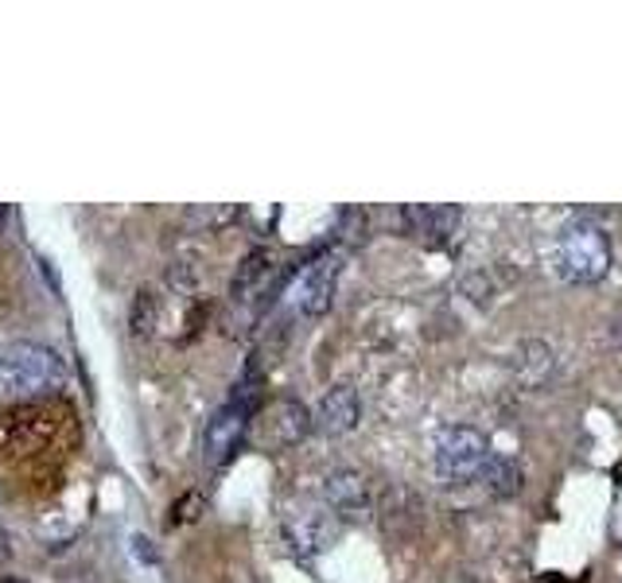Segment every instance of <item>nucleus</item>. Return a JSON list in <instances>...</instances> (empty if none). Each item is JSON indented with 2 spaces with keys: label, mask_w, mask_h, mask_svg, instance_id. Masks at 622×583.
I'll return each instance as SVG.
<instances>
[{
  "label": "nucleus",
  "mask_w": 622,
  "mask_h": 583,
  "mask_svg": "<svg viewBox=\"0 0 622 583\" xmlns=\"http://www.w3.org/2000/svg\"><path fill=\"white\" fill-rule=\"evenodd\" d=\"M478 483L486 486L491 498H514V494H522V486H525V471H522V463L510 460V455L491 452V460H486Z\"/></svg>",
  "instance_id": "nucleus-12"
},
{
  "label": "nucleus",
  "mask_w": 622,
  "mask_h": 583,
  "mask_svg": "<svg viewBox=\"0 0 622 583\" xmlns=\"http://www.w3.org/2000/svg\"><path fill=\"white\" fill-rule=\"evenodd\" d=\"M486 460H491V444H486V436L475 424H447L436 436V455H432V463H436L440 483H447V486L471 483V478L483 475Z\"/></svg>",
  "instance_id": "nucleus-3"
},
{
  "label": "nucleus",
  "mask_w": 622,
  "mask_h": 583,
  "mask_svg": "<svg viewBox=\"0 0 622 583\" xmlns=\"http://www.w3.org/2000/svg\"><path fill=\"white\" fill-rule=\"evenodd\" d=\"M8 556H12V537L0 530V561H8Z\"/></svg>",
  "instance_id": "nucleus-18"
},
{
  "label": "nucleus",
  "mask_w": 622,
  "mask_h": 583,
  "mask_svg": "<svg viewBox=\"0 0 622 583\" xmlns=\"http://www.w3.org/2000/svg\"><path fill=\"white\" fill-rule=\"evenodd\" d=\"M254 405H257L254 385L241 382L238 393H234V397L226 401V405L207 421V436H203V460H207L210 467H223V463L241 447V439H246V432H249Z\"/></svg>",
  "instance_id": "nucleus-4"
},
{
  "label": "nucleus",
  "mask_w": 622,
  "mask_h": 583,
  "mask_svg": "<svg viewBox=\"0 0 622 583\" xmlns=\"http://www.w3.org/2000/svg\"><path fill=\"white\" fill-rule=\"evenodd\" d=\"M160 323V296L152 288H140L137 299H132V315H129V327L137 338H148Z\"/></svg>",
  "instance_id": "nucleus-14"
},
{
  "label": "nucleus",
  "mask_w": 622,
  "mask_h": 583,
  "mask_svg": "<svg viewBox=\"0 0 622 583\" xmlns=\"http://www.w3.org/2000/svg\"><path fill=\"white\" fill-rule=\"evenodd\" d=\"M553 261H556V273H561L564 285H576V288L600 285V280L611 273V265H615L611 234L588 215L572 218V223H564L561 234H556Z\"/></svg>",
  "instance_id": "nucleus-1"
},
{
  "label": "nucleus",
  "mask_w": 622,
  "mask_h": 583,
  "mask_svg": "<svg viewBox=\"0 0 622 583\" xmlns=\"http://www.w3.org/2000/svg\"><path fill=\"white\" fill-rule=\"evenodd\" d=\"M323 502L346 522H366L374 514V494H369L366 475L351 467H338L323 478Z\"/></svg>",
  "instance_id": "nucleus-5"
},
{
  "label": "nucleus",
  "mask_w": 622,
  "mask_h": 583,
  "mask_svg": "<svg viewBox=\"0 0 622 583\" xmlns=\"http://www.w3.org/2000/svg\"><path fill=\"white\" fill-rule=\"evenodd\" d=\"M312 428H315V416L308 413V405H300V401H293V397L277 401V405H269V413H265V444L269 447L300 444Z\"/></svg>",
  "instance_id": "nucleus-9"
},
{
  "label": "nucleus",
  "mask_w": 622,
  "mask_h": 583,
  "mask_svg": "<svg viewBox=\"0 0 622 583\" xmlns=\"http://www.w3.org/2000/svg\"><path fill=\"white\" fill-rule=\"evenodd\" d=\"M338 269H343V257L338 254H327V257H319L315 265H308V273H304V280H300V312L304 315L327 312L330 299H335Z\"/></svg>",
  "instance_id": "nucleus-10"
},
{
  "label": "nucleus",
  "mask_w": 622,
  "mask_h": 583,
  "mask_svg": "<svg viewBox=\"0 0 622 583\" xmlns=\"http://www.w3.org/2000/svg\"><path fill=\"white\" fill-rule=\"evenodd\" d=\"M608 343L615 346V350H622V312L608 323Z\"/></svg>",
  "instance_id": "nucleus-17"
},
{
  "label": "nucleus",
  "mask_w": 622,
  "mask_h": 583,
  "mask_svg": "<svg viewBox=\"0 0 622 583\" xmlns=\"http://www.w3.org/2000/svg\"><path fill=\"white\" fill-rule=\"evenodd\" d=\"M463 292H471L475 304H491V280L486 277H467L463 280Z\"/></svg>",
  "instance_id": "nucleus-16"
},
{
  "label": "nucleus",
  "mask_w": 622,
  "mask_h": 583,
  "mask_svg": "<svg viewBox=\"0 0 622 583\" xmlns=\"http://www.w3.org/2000/svg\"><path fill=\"white\" fill-rule=\"evenodd\" d=\"M203 510V494H184V498L171 506V525H184V522H195Z\"/></svg>",
  "instance_id": "nucleus-15"
},
{
  "label": "nucleus",
  "mask_w": 622,
  "mask_h": 583,
  "mask_svg": "<svg viewBox=\"0 0 622 583\" xmlns=\"http://www.w3.org/2000/svg\"><path fill=\"white\" fill-rule=\"evenodd\" d=\"M463 210L460 207H405L401 210V230L408 238H421L424 246H447L460 234Z\"/></svg>",
  "instance_id": "nucleus-7"
},
{
  "label": "nucleus",
  "mask_w": 622,
  "mask_h": 583,
  "mask_svg": "<svg viewBox=\"0 0 622 583\" xmlns=\"http://www.w3.org/2000/svg\"><path fill=\"white\" fill-rule=\"evenodd\" d=\"M362 421V401H358V389L354 385H330L327 393H323L319 408H315V428L323 432V436H346V432H354Z\"/></svg>",
  "instance_id": "nucleus-8"
},
{
  "label": "nucleus",
  "mask_w": 622,
  "mask_h": 583,
  "mask_svg": "<svg viewBox=\"0 0 622 583\" xmlns=\"http://www.w3.org/2000/svg\"><path fill=\"white\" fill-rule=\"evenodd\" d=\"M506 369H510V382H514L517 389H525V393L545 389V385L553 382V374H556L553 343H545V338H525V343L514 346Z\"/></svg>",
  "instance_id": "nucleus-6"
},
{
  "label": "nucleus",
  "mask_w": 622,
  "mask_h": 583,
  "mask_svg": "<svg viewBox=\"0 0 622 583\" xmlns=\"http://www.w3.org/2000/svg\"><path fill=\"white\" fill-rule=\"evenodd\" d=\"M0 583H20V580H16V576H4V580H0Z\"/></svg>",
  "instance_id": "nucleus-19"
},
{
  "label": "nucleus",
  "mask_w": 622,
  "mask_h": 583,
  "mask_svg": "<svg viewBox=\"0 0 622 583\" xmlns=\"http://www.w3.org/2000/svg\"><path fill=\"white\" fill-rule=\"evenodd\" d=\"M62 385V358L43 343L12 338L0 346V393L4 397H39Z\"/></svg>",
  "instance_id": "nucleus-2"
},
{
  "label": "nucleus",
  "mask_w": 622,
  "mask_h": 583,
  "mask_svg": "<svg viewBox=\"0 0 622 583\" xmlns=\"http://www.w3.org/2000/svg\"><path fill=\"white\" fill-rule=\"evenodd\" d=\"M285 533H288V541L300 549V553H323V549L330 545V537H335V530H330V525L323 522V517H315V514H304L300 522H288Z\"/></svg>",
  "instance_id": "nucleus-13"
},
{
  "label": "nucleus",
  "mask_w": 622,
  "mask_h": 583,
  "mask_svg": "<svg viewBox=\"0 0 622 583\" xmlns=\"http://www.w3.org/2000/svg\"><path fill=\"white\" fill-rule=\"evenodd\" d=\"M273 277H277V257H273V249H265V246L249 249L230 280V296L238 299V304H246V299L261 296V292L273 285Z\"/></svg>",
  "instance_id": "nucleus-11"
}]
</instances>
